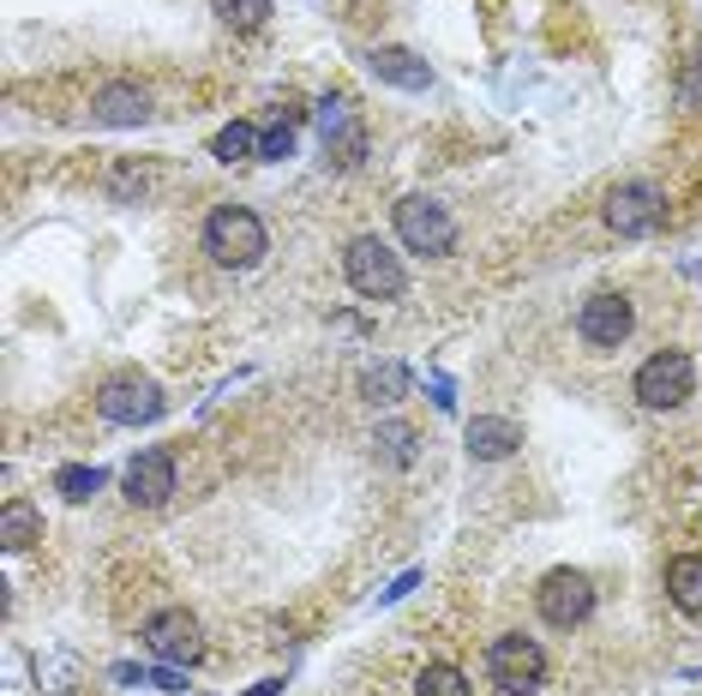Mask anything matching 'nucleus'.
<instances>
[{
  "mask_svg": "<svg viewBox=\"0 0 702 696\" xmlns=\"http://www.w3.org/2000/svg\"><path fill=\"white\" fill-rule=\"evenodd\" d=\"M534 606H541V618L552 631H576V625H589V613H594V583L582 571H552L541 588H534Z\"/></svg>",
  "mask_w": 702,
  "mask_h": 696,
  "instance_id": "obj_9",
  "label": "nucleus"
},
{
  "mask_svg": "<svg viewBox=\"0 0 702 696\" xmlns=\"http://www.w3.org/2000/svg\"><path fill=\"white\" fill-rule=\"evenodd\" d=\"M631 324H636V313H631V301L624 294H589L582 301V313H576V336L589 349H619L624 336H631Z\"/></svg>",
  "mask_w": 702,
  "mask_h": 696,
  "instance_id": "obj_12",
  "label": "nucleus"
},
{
  "mask_svg": "<svg viewBox=\"0 0 702 696\" xmlns=\"http://www.w3.org/2000/svg\"><path fill=\"white\" fill-rule=\"evenodd\" d=\"M42 541V511L24 505V498H7V511H0V546L7 553H24V546Z\"/></svg>",
  "mask_w": 702,
  "mask_h": 696,
  "instance_id": "obj_17",
  "label": "nucleus"
},
{
  "mask_svg": "<svg viewBox=\"0 0 702 696\" xmlns=\"http://www.w3.org/2000/svg\"><path fill=\"white\" fill-rule=\"evenodd\" d=\"M162 408H169V396H162V384L151 373H114L97 391V414L114 426H151L162 421Z\"/></svg>",
  "mask_w": 702,
  "mask_h": 696,
  "instance_id": "obj_6",
  "label": "nucleus"
},
{
  "mask_svg": "<svg viewBox=\"0 0 702 696\" xmlns=\"http://www.w3.org/2000/svg\"><path fill=\"white\" fill-rule=\"evenodd\" d=\"M319 132H324V162L331 169H361L367 162V121L354 114L349 97H324L319 102Z\"/></svg>",
  "mask_w": 702,
  "mask_h": 696,
  "instance_id": "obj_8",
  "label": "nucleus"
},
{
  "mask_svg": "<svg viewBox=\"0 0 702 696\" xmlns=\"http://www.w3.org/2000/svg\"><path fill=\"white\" fill-rule=\"evenodd\" d=\"M636 403L642 408H654V414H666V408H684L691 403V391H696V366H691V354L684 349H661V354H649V361L636 366Z\"/></svg>",
  "mask_w": 702,
  "mask_h": 696,
  "instance_id": "obj_4",
  "label": "nucleus"
},
{
  "mask_svg": "<svg viewBox=\"0 0 702 696\" xmlns=\"http://www.w3.org/2000/svg\"><path fill=\"white\" fill-rule=\"evenodd\" d=\"M247 696H282V678H264V685H252Z\"/></svg>",
  "mask_w": 702,
  "mask_h": 696,
  "instance_id": "obj_27",
  "label": "nucleus"
},
{
  "mask_svg": "<svg viewBox=\"0 0 702 696\" xmlns=\"http://www.w3.org/2000/svg\"><path fill=\"white\" fill-rule=\"evenodd\" d=\"M144 648H151L162 666H192V660L204 655L199 618H192L187 606H169V613H157L151 625H144Z\"/></svg>",
  "mask_w": 702,
  "mask_h": 696,
  "instance_id": "obj_10",
  "label": "nucleus"
},
{
  "mask_svg": "<svg viewBox=\"0 0 702 696\" xmlns=\"http://www.w3.org/2000/svg\"><path fill=\"white\" fill-rule=\"evenodd\" d=\"M372 444H379V456H384V463H397V468L414 463V426H402V421H384Z\"/></svg>",
  "mask_w": 702,
  "mask_h": 696,
  "instance_id": "obj_22",
  "label": "nucleus"
},
{
  "mask_svg": "<svg viewBox=\"0 0 702 696\" xmlns=\"http://www.w3.org/2000/svg\"><path fill=\"white\" fill-rule=\"evenodd\" d=\"M91 114H97V127H144L151 121V97L139 84H102Z\"/></svg>",
  "mask_w": 702,
  "mask_h": 696,
  "instance_id": "obj_15",
  "label": "nucleus"
},
{
  "mask_svg": "<svg viewBox=\"0 0 702 696\" xmlns=\"http://www.w3.org/2000/svg\"><path fill=\"white\" fill-rule=\"evenodd\" d=\"M666 601L679 606V613L702 618V553H679V558H666Z\"/></svg>",
  "mask_w": 702,
  "mask_h": 696,
  "instance_id": "obj_16",
  "label": "nucleus"
},
{
  "mask_svg": "<svg viewBox=\"0 0 702 696\" xmlns=\"http://www.w3.org/2000/svg\"><path fill=\"white\" fill-rule=\"evenodd\" d=\"M397 241L409 246V253H421V259H444L457 246V222L439 199L409 192V199H397Z\"/></svg>",
  "mask_w": 702,
  "mask_h": 696,
  "instance_id": "obj_5",
  "label": "nucleus"
},
{
  "mask_svg": "<svg viewBox=\"0 0 702 696\" xmlns=\"http://www.w3.org/2000/svg\"><path fill=\"white\" fill-rule=\"evenodd\" d=\"M679 102L684 109H702V54L691 67H684V79H679Z\"/></svg>",
  "mask_w": 702,
  "mask_h": 696,
  "instance_id": "obj_26",
  "label": "nucleus"
},
{
  "mask_svg": "<svg viewBox=\"0 0 702 696\" xmlns=\"http://www.w3.org/2000/svg\"><path fill=\"white\" fill-rule=\"evenodd\" d=\"M211 157H217V162H247V157H259V132H252L247 121H229V127H222L217 139H211Z\"/></svg>",
  "mask_w": 702,
  "mask_h": 696,
  "instance_id": "obj_20",
  "label": "nucleus"
},
{
  "mask_svg": "<svg viewBox=\"0 0 702 696\" xmlns=\"http://www.w3.org/2000/svg\"><path fill=\"white\" fill-rule=\"evenodd\" d=\"M54 493L72 498V505H84L91 493H102V468H84V463H67L61 475H54Z\"/></svg>",
  "mask_w": 702,
  "mask_h": 696,
  "instance_id": "obj_23",
  "label": "nucleus"
},
{
  "mask_svg": "<svg viewBox=\"0 0 702 696\" xmlns=\"http://www.w3.org/2000/svg\"><path fill=\"white\" fill-rule=\"evenodd\" d=\"M127 505H139V511H157V505H169V493H174V451H162V444H151V451H139L127 463Z\"/></svg>",
  "mask_w": 702,
  "mask_h": 696,
  "instance_id": "obj_11",
  "label": "nucleus"
},
{
  "mask_svg": "<svg viewBox=\"0 0 702 696\" xmlns=\"http://www.w3.org/2000/svg\"><path fill=\"white\" fill-rule=\"evenodd\" d=\"M414 696H474V690H469V678H462L457 666L432 660V666H421V678H414Z\"/></svg>",
  "mask_w": 702,
  "mask_h": 696,
  "instance_id": "obj_21",
  "label": "nucleus"
},
{
  "mask_svg": "<svg viewBox=\"0 0 702 696\" xmlns=\"http://www.w3.org/2000/svg\"><path fill=\"white\" fill-rule=\"evenodd\" d=\"M342 276H349V289L361 294V301H397V294L409 289V271H402V259L379 241V234H361V241H349V253H342Z\"/></svg>",
  "mask_w": 702,
  "mask_h": 696,
  "instance_id": "obj_2",
  "label": "nucleus"
},
{
  "mask_svg": "<svg viewBox=\"0 0 702 696\" xmlns=\"http://www.w3.org/2000/svg\"><path fill=\"white\" fill-rule=\"evenodd\" d=\"M151 186H157V169H151V162H121V169L109 174V199H114V204H139Z\"/></svg>",
  "mask_w": 702,
  "mask_h": 696,
  "instance_id": "obj_19",
  "label": "nucleus"
},
{
  "mask_svg": "<svg viewBox=\"0 0 702 696\" xmlns=\"http://www.w3.org/2000/svg\"><path fill=\"white\" fill-rule=\"evenodd\" d=\"M259 157H264V162L294 157V121H277L271 132H264V139H259Z\"/></svg>",
  "mask_w": 702,
  "mask_h": 696,
  "instance_id": "obj_25",
  "label": "nucleus"
},
{
  "mask_svg": "<svg viewBox=\"0 0 702 696\" xmlns=\"http://www.w3.org/2000/svg\"><path fill=\"white\" fill-rule=\"evenodd\" d=\"M367 72H372L379 84H397V91H427V84H432V67H427L414 49H397V42H379V49H367Z\"/></svg>",
  "mask_w": 702,
  "mask_h": 696,
  "instance_id": "obj_13",
  "label": "nucleus"
},
{
  "mask_svg": "<svg viewBox=\"0 0 702 696\" xmlns=\"http://www.w3.org/2000/svg\"><path fill=\"white\" fill-rule=\"evenodd\" d=\"M462 438H469V456H474V463H504V456H511L517 444H522V426L504 421V414H474Z\"/></svg>",
  "mask_w": 702,
  "mask_h": 696,
  "instance_id": "obj_14",
  "label": "nucleus"
},
{
  "mask_svg": "<svg viewBox=\"0 0 702 696\" xmlns=\"http://www.w3.org/2000/svg\"><path fill=\"white\" fill-rule=\"evenodd\" d=\"M606 229L619 234V241H642V234H654L666 222V192L654 181H619L606 192Z\"/></svg>",
  "mask_w": 702,
  "mask_h": 696,
  "instance_id": "obj_7",
  "label": "nucleus"
},
{
  "mask_svg": "<svg viewBox=\"0 0 702 696\" xmlns=\"http://www.w3.org/2000/svg\"><path fill=\"white\" fill-rule=\"evenodd\" d=\"M487 678L499 685L504 696H534L546 685V648L534 643V636H522V631H504V636H492V648H487Z\"/></svg>",
  "mask_w": 702,
  "mask_h": 696,
  "instance_id": "obj_3",
  "label": "nucleus"
},
{
  "mask_svg": "<svg viewBox=\"0 0 702 696\" xmlns=\"http://www.w3.org/2000/svg\"><path fill=\"white\" fill-rule=\"evenodd\" d=\"M204 253H211L222 271H252V264L271 253V234H264L259 211H247V204H217V211L204 216Z\"/></svg>",
  "mask_w": 702,
  "mask_h": 696,
  "instance_id": "obj_1",
  "label": "nucleus"
},
{
  "mask_svg": "<svg viewBox=\"0 0 702 696\" xmlns=\"http://www.w3.org/2000/svg\"><path fill=\"white\" fill-rule=\"evenodd\" d=\"M361 396H367V403H402V396H409V366H397V361L367 366V373H361Z\"/></svg>",
  "mask_w": 702,
  "mask_h": 696,
  "instance_id": "obj_18",
  "label": "nucleus"
},
{
  "mask_svg": "<svg viewBox=\"0 0 702 696\" xmlns=\"http://www.w3.org/2000/svg\"><path fill=\"white\" fill-rule=\"evenodd\" d=\"M217 19L234 24V31H259L264 19H271V0H211Z\"/></svg>",
  "mask_w": 702,
  "mask_h": 696,
  "instance_id": "obj_24",
  "label": "nucleus"
}]
</instances>
